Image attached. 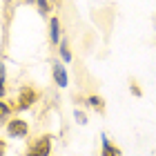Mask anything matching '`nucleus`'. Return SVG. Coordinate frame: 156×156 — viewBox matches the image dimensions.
<instances>
[{"label": "nucleus", "mask_w": 156, "mask_h": 156, "mask_svg": "<svg viewBox=\"0 0 156 156\" xmlns=\"http://www.w3.org/2000/svg\"><path fill=\"white\" fill-rule=\"evenodd\" d=\"M7 132H9V136H11V138H25V136H27V132H29V127H27L25 120L13 118V120H9V125H7Z\"/></svg>", "instance_id": "nucleus-1"}, {"label": "nucleus", "mask_w": 156, "mask_h": 156, "mask_svg": "<svg viewBox=\"0 0 156 156\" xmlns=\"http://www.w3.org/2000/svg\"><path fill=\"white\" fill-rule=\"evenodd\" d=\"M87 103H89V107H96V109L103 107V98H98V96H89Z\"/></svg>", "instance_id": "nucleus-7"}, {"label": "nucleus", "mask_w": 156, "mask_h": 156, "mask_svg": "<svg viewBox=\"0 0 156 156\" xmlns=\"http://www.w3.org/2000/svg\"><path fill=\"white\" fill-rule=\"evenodd\" d=\"M101 156H120V150L109 143V138L105 136V134H103V154Z\"/></svg>", "instance_id": "nucleus-5"}, {"label": "nucleus", "mask_w": 156, "mask_h": 156, "mask_svg": "<svg viewBox=\"0 0 156 156\" xmlns=\"http://www.w3.org/2000/svg\"><path fill=\"white\" fill-rule=\"evenodd\" d=\"M49 27H51V42H58L60 40V29H58V20L56 18H51V23H49Z\"/></svg>", "instance_id": "nucleus-6"}, {"label": "nucleus", "mask_w": 156, "mask_h": 156, "mask_svg": "<svg viewBox=\"0 0 156 156\" xmlns=\"http://www.w3.org/2000/svg\"><path fill=\"white\" fill-rule=\"evenodd\" d=\"M0 156H2V145H0Z\"/></svg>", "instance_id": "nucleus-13"}, {"label": "nucleus", "mask_w": 156, "mask_h": 156, "mask_svg": "<svg viewBox=\"0 0 156 156\" xmlns=\"http://www.w3.org/2000/svg\"><path fill=\"white\" fill-rule=\"evenodd\" d=\"M36 5L40 7V11L45 13V11H49V5H47V0H36Z\"/></svg>", "instance_id": "nucleus-12"}, {"label": "nucleus", "mask_w": 156, "mask_h": 156, "mask_svg": "<svg viewBox=\"0 0 156 156\" xmlns=\"http://www.w3.org/2000/svg\"><path fill=\"white\" fill-rule=\"evenodd\" d=\"M34 101H36V91H34L31 87H27V89H23L20 91V96H18V107H31L34 105Z\"/></svg>", "instance_id": "nucleus-3"}, {"label": "nucleus", "mask_w": 156, "mask_h": 156, "mask_svg": "<svg viewBox=\"0 0 156 156\" xmlns=\"http://www.w3.org/2000/svg\"><path fill=\"white\" fill-rule=\"evenodd\" d=\"M60 54H62V60H72V54L67 51V47H65V45H60Z\"/></svg>", "instance_id": "nucleus-11"}, {"label": "nucleus", "mask_w": 156, "mask_h": 156, "mask_svg": "<svg viewBox=\"0 0 156 156\" xmlns=\"http://www.w3.org/2000/svg\"><path fill=\"white\" fill-rule=\"evenodd\" d=\"M54 80L58 87H67L69 80H67V72H65V67L60 65V62H54Z\"/></svg>", "instance_id": "nucleus-4"}, {"label": "nucleus", "mask_w": 156, "mask_h": 156, "mask_svg": "<svg viewBox=\"0 0 156 156\" xmlns=\"http://www.w3.org/2000/svg\"><path fill=\"white\" fill-rule=\"evenodd\" d=\"M49 152H51V140H49L47 136H42L38 138L36 143L31 145V150L27 156H49Z\"/></svg>", "instance_id": "nucleus-2"}, {"label": "nucleus", "mask_w": 156, "mask_h": 156, "mask_svg": "<svg viewBox=\"0 0 156 156\" xmlns=\"http://www.w3.org/2000/svg\"><path fill=\"white\" fill-rule=\"evenodd\" d=\"M5 62H0V96H5Z\"/></svg>", "instance_id": "nucleus-8"}, {"label": "nucleus", "mask_w": 156, "mask_h": 156, "mask_svg": "<svg viewBox=\"0 0 156 156\" xmlns=\"http://www.w3.org/2000/svg\"><path fill=\"white\" fill-rule=\"evenodd\" d=\"M74 116H76V120H78V123H80V125H85V123H87V118H85V114H83V112H74Z\"/></svg>", "instance_id": "nucleus-10"}, {"label": "nucleus", "mask_w": 156, "mask_h": 156, "mask_svg": "<svg viewBox=\"0 0 156 156\" xmlns=\"http://www.w3.org/2000/svg\"><path fill=\"white\" fill-rule=\"evenodd\" d=\"M7 116H9V107H7V103L0 101V120H5Z\"/></svg>", "instance_id": "nucleus-9"}]
</instances>
